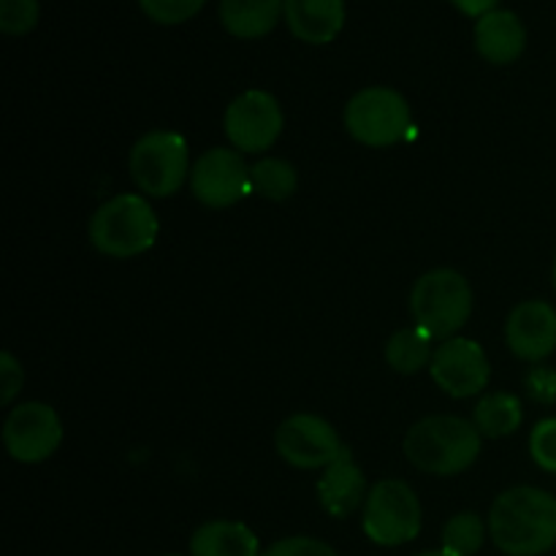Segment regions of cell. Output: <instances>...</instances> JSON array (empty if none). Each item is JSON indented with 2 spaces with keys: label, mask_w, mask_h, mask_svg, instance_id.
I'll list each match as a JSON object with an SVG mask.
<instances>
[{
  "label": "cell",
  "mask_w": 556,
  "mask_h": 556,
  "mask_svg": "<svg viewBox=\"0 0 556 556\" xmlns=\"http://www.w3.org/2000/svg\"><path fill=\"white\" fill-rule=\"evenodd\" d=\"M489 535L508 556H541L556 546V497L546 489L514 486L489 514Z\"/></svg>",
  "instance_id": "obj_1"
},
{
  "label": "cell",
  "mask_w": 556,
  "mask_h": 556,
  "mask_svg": "<svg viewBox=\"0 0 556 556\" xmlns=\"http://www.w3.org/2000/svg\"><path fill=\"white\" fill-rule=\"evenodd\" d=\"M405 456L429 476H459L481 456V432L467 418L427 416L407 432Z\"/></svg>",
  "instance_id": "obj_2"
},
{
  "label": "cell",
  "mask_w": 556,
  "mask_h": 556,
  "mask_svg": "<svg viewBox=\"0 0 556 556\" xmlns=\"http://www.w3.org/2000/svg\"><path fill=\"white\" fill-rule=\"evenodd\" d=\"M155 210L139 193H119L103 201L90 220V242L106 258H136L157 242Z\"/></svg>",
  "instance_id": "obj_3"
},
{
  "label": "cell",
  "mask_w": 556,
  "mask_h": 556,
  "mask_svg": "<svg viewBox=\"0 0 556 556\" xmlns=\"http://www.w3.org/2000/svg\"><path fill=\"white\" fill-rule=\"evenodd\" d=\"M410 313L421 331L432 340L459 337L472 315V288L454 269H432L416 280L410 291Z\"/></svg>",
  "instance_id": "obj_4"
},
{
  "label": "cell",
  "mask_w": 556,
  "mask_h": 556,
  "mask_svg": "<svg viewBox=\"0 0 556 556\" xmlns=\"http://www.w3.org/2000/svg\"><path fill=\"white\" fill-rule=\"evenodd\" d=\"M130 179L152 199H168L190 177L188 141L174 130H152L141 136L128 157Z\"/></svg>",
  "instance_id": "obj_5"
},
{
  "label": "cell",
  "mask_w": 556,
  "mask_h": 556,
  "mask_svg": "<svg viewBox=\"0 0 556 556\" xmlns=\"http://www.w3.org/2000/svg\"><path fill=\"white\" fill-rule=\"evenodd\" d=\"M345 128L358 144L383 150L410 134L413 114L402 92L391 87H364L348 101Z\"/></svg>",
  "instance_id": "obj_6"
},
{
  "label": "cell",
  "mask_w": 556,
  "mask_h": 556,
  "mask_svg": "<svg viewBox=\"0 0 556 556\" xmlns=\"http://www.w3.org/2000/svg\"><path fill=\"white\" fill-rule=\"evenodd\" d=\"M421 503L416 492L400 478L378 481L364 503V535L386 548L405 546L421 532Z\"/></svg>",
  "instance_id": "obj_7"
},
{
  "label": "cell",
  "mask_w": 556,
  "mask_h": 556,
  "mask_svg": "<svg viewBox=\"0 0 556 556\" xmlns=\"http://www.w3.org/2000/svg\"><path fill=\"white\" fill-rule=\"evenodd\" d=\"M223 128L233 150L242 155H255L277 144L286 128V117H282L280 101L271 92L244 90L228 103Z\"/></svg>",
  "instance_id": "obj_8"
},
{
  "label": "cell",
  "mask_w": 556,
  "mask_h": 556,
  "mask_svg": "<svg viewBox=\"0 0 556 556\" xmlns=\"http://www.w3.org/2000/svg\"><path fill=\"white\" fill-rule=\"evenodd\" d=\"M63 421L58 410L43 402H22L11 407L3 421V445L9 456L22 465H38L58 454L63 445Z\"/></svg>",
  "instance_id": "obj_9"
},
{
  "label": "cell",
  "mask_w": 556,
  "mask_h": 556,
  "mask_svg": "<svg viewBox=\"0 0 556 556\" xmlns=\"http://www.w3.org/2000/svg\"><path fill=\"white\" fill-rule=\"evenodd\" d=\"M190 190L210 210H226L239 204L253 190L250 166L242 152L228 147H212L195 157L190 168Z\"/></svg>",
  "instance_id": "obj_10"
},
{
  "label": "cell",
  "mask_w": 556,
  "mask_h": 556,
  "mask_svg": "<svg viewBox=\"0 0 556 556\" xmlns=\"http://www.w3.org/2000/svg\"><path fill=\"white\" fill-rule=\"evenodd\" d=\"M275 448L288 465L299 470H326L345 451L337 429L315 413H296L286 418L275 432Z\"/></svg>",
  "instance_id": "obj_11"
},
{
  "label": "cell",
  "mask_w": 556,
  "mask_h": 556,
  "mask_svg": "<svg viewBox=\"0 0 556 556\" xmlns=\"http://www.w3.org/2000/svg\"><path fill=\"white\" fill-rule=\"evenodd\" d=\"M429 375L454 400H467V396L481 394L492 378L486 351L476 340L467 337H451L434 348Z\"/></svg>",
  "instance_id": "obj_12"
},
{
  "label": "cell",
  "mask_w": 556,
  "mask_h": 556,
  "mask_svg": "<svg viewBox=\"0 0 556 556\" xmlns=\"http://www.w3.org/2000/svg\"><path fill=\"white\" fill-rule=\"evenodd\" d=\"M505 342L521 362H543L556 351V309L543 299L514 307L505 320Z\"/></svg>",
  "instance_id": "obj_13"
},
{
  "label": "cell",
  "mask_w": 556,
  "mask_h": 556,
  "mask_svg": "<svg viewBox=\"0 0 556 556\" xmlns=\"http://www.w3.org/2000/svg\"><path fill=\"white\" fill-rule=\"evenodd\" d=\"M476 49L494 65L519 60L527 49V27L514 11L494 9L476 22Z\"/></svg>",
  "instance_id": "obj_14"
},
{
  "label": "cell",
  "mask_w": 556,
  "mask_h": 556,
  "mask_svg": "<svg viewBox=\"0 0 556 556\" xmlns=\"http://www.w3.org/2000/svg\"><path fill=\"white\" fill-rule=\"evenodd\" d=\"M367 478L362 467L353 462L351 451H342L340 459L326 467L324 478L318 481V500L324 510L334 519H345L362 503H367Z\"/></svg>",
  "instance_id": "obj_15"
},
{
  "label": "cell",
  "mask_w": 556,
  "mask_h": 556,
  "mask_svg": "<svg viewBox=\"0 0 556 556\" xmlns=\"http://www.w3.org/2000/svg\"><path fill=\"white\" fill-rule=\"evenodd\" d=\"M282 16L299 41L329 43L345 27V0H286Z\"/></svg>",
  "instance_id": "obj_16"
},
{
  "label": "cell",
  "mask_w": 556,
  "mask_h": 556,
  "mask_svg": "<svg viewBox=\"0 0 556 556\" xmlns=\"http://www.w3.org/2000/svg\"><path fill=\"white\" fill-rule=\"evenodd\" d=\"M255 532L242 521H206L190 538V556H261Z\"/></svg>",
  "instance_id": "obj_17"
},
{
  "label": "cell",
  "mask_w": 556,
  "mask_h": 556,
  "mask_svg": "<svg viewBox=\"0 0 556 556\" xmlns=\"http://www.w3.org/2000/svg\"><path fill=\"white\" fill-rule=\"evenodd\" d=\"M286 14V0H220V22L231 36L261 38Z\"/></svg>",
  "instance_id": "obj_18"
},
{
  "label": "cell",
  "mask_w": 556,
  "mask_h": 556,
  "mask_svg": "<svg viewBox=\"0 0 556 556\" xmlns=\"http://www.w3.org/2000/svg\"><path fill=\"white\" fill-rule=\"evenodd\" d=\"M525 421V410H521V400L508 391H497V394H486L478 400L476 410H472V424L478 427L481 438H508Z\"/></svg>",
  "instance_id": "obj_19"
},
{
  "label": "cell",
  "mask_w": 556,
  "mask_h": 556,
  "mask_svg": "<svg viewBox=\"0 0 556 556\" xmlns=\"http://www.w3.org/2000/svg\"><path fill=\"white\" fill-rule=\"evenodd\" d=\"M432 342V337L418 329V326L400 329L386 342V364L400 375H416L421 369H429L434 356Z\"/></svg>",
  "instance_id": "obj_20"
},
{
  "label": "cell",
  "mask_w": 556,
  "mask_h": 556,
  "mask_svg": "<svg viewBox=\"0 0 556 556\" xmlns=\"http://www.w3.org/2000/svg\"><path fill=\"white\" fill-rule=\"evenodd\" d=\"M250 177H253L255 193L269 201L291 199L299 188L296 168L282 157H261L255 166H250Z\"/></svg>",
  "instance_id": "obj_21"
},
{
  "label": "cell",
  "mask_w": 556,
  "mask_h": 556,
  "mask_svg": "<svg viewBox=\"0 0 556 556\" xmlns=\"http://www.w3.org/2000/svg\"><path fill=\"white\" fill-rule=\"evenodd\" d=\"M483 541H486V525L481 521V516L470 514H456L454 519H448V525L443 527V548L454 556H472L481 552Z\"/></svg>",
  "instance_id": "obj_22"
},
{
  "label": "cell",
  "mask_w": 556,
  "mask_h": 556,
  "mask_svg": "<svg viewBox=\"0 0 556 556\" xmlns=\"http://www.w3.org/2000/svg\"><path fill=\"white\" fill-rule=\"evenodd\" d=\"M38 0H0V30L5 36H25L38 25Z\"/></svg>",
  "instance_id": "obj_23"
},
{
  "label": "cell",
  "mask_w": 556,
  "mask_h": 556,
  "mask_svg": "<svg viewBox=\"0 0 556 556\" xmlns=\"http://www.w3.org/2000/svg\"><path fill=\"white\" fill-rule=\"evenodd\" d=\"M206 0H139L141 11L157 25H179L204 9Z\"/></svg>",
  "instance_id": "obj_24"
},
{
  "label": "cell",
  "mask_w": 556,
  "mask_h": 556,
  "mask_svg": "<svg viewBox=\"0 0 556 556\" xmlns=\"http://www.w3.org/2000/svg\"><path fill=\"white\" fill-rule=\"evenodd\" d=\"M530 454L541 470L556 472V418H543L530 434Z\"/></svg>",
  "instance_id": "obj_25"
},
{
  "label": "cell",
  "mask_w": 556,
  "mask_h": 556,
  "mask_svg": "<svg viewBox=\"0 0 556 556\" xmlns=\"http://www.w3.org/2000/svg\"><path fill=\"white\" fill-rule=\"evenodd\" d=\"M261 556H337L329 543L318 541V538H282V541L271 543Z\"/></svg>",
  "instance_id": "obj_26"
},
{
  "label": "cell",
  "mask_w": 556,
  "mask_h": 556,
  "mask_svg": "<svg viewBox=\"0 0 556 556\" xmlns=\"http://www.w3.org/2000/svg\"><path fill=\"white\" fill-rule=\"evenodd\" d=\"M22 383H25V375H22L20 362L9 351H3L0 353V402L11 405L14 396L20 394Z\"/></svg>",
  "instance_id": "obj_27"
},
{
  "label": "cell",
  "mask_w": 556,
  "mask_h": 556,
  "mask_svg": "<svg viewBox=\"0 0 556 556\" xmlns=\"http://www.w3.org/2000/svg\"><path fill=\"white\" fill-rule=\"evenodd\" d=\"M527 389L535 396L538 402H554L556 400V372L552 369H535V372L527 378Z\"/></svg>",
  "instance_id": "obj_28"
},
{
  "label": "cell",
  "mask_w": 556,
  "mask_h": 556,
  "mask_svg": "<svg viewBox=\"0 0 556 556\" xmlns=\"http://www.w3.org/2000/svg\"><path fill=\"white\" fill-rule=\"evenodd\" d=\"M451 3H454L456 9L462 11V14L476 16V20H481L483 14H489V11L497 9L500 0H451Z\"/></svg>",
  "instance_id": "obj_29"
},
{
  "label": "cell",
  "mask_w": 556,
  "mask_h": 556,
  "mask_svg": "<svg viewBox=\"0 0 556 556\" xmlns=\"http://www.w3.org/2000/svg\"><path fill=\"white\" fill-rule=\"evenodd\" d=\"M416 556H454V554H448V552H445V548H440V552H421V554H416Z\"/></svg>",
  "instance_id": "obj_30"
},
{
  "label": "cell",
  "mask_w": 556,
  "mask_h": 556,
  "mask_svg": "<svg viewBox=\"0 0 556 556\" xmlns=\"http://www.w3.org/2000/svg\"><path fill=\"white\" fill-rule=\"evenodd\" d=\"M554 288H556V258H554Z\"/></svg>",
  "instance_id": "obj_31"
},
{
  "label": "cell",
  "mask_w": 556,
  "mask_h": 556,
  "mask_svg": "<svg viewBox=\"0 0 556 556\" xmlns=\"http://www.w3.org/2000/svg\"><path fill=\"white\" fill-rule=\"evenodd\" d=\"M166 556H179V554H166Z\"/></svg>",
  "instance_id": "obj_32"
}]
</instances>
